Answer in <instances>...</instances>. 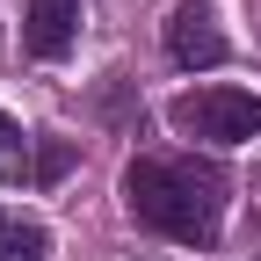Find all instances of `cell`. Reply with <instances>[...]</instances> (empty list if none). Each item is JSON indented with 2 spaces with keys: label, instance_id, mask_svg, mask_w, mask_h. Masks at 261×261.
<instances>
[{
  "label": "cell",
  "instance_id": "obj_5",
  "mask_svg": "<svg viewBox=\"0 0 261 261\" xmlns=\"http://www.w3.org/2000/svg\"><path fill=\"white\" fill-rule=\"evenodd\" d=\"M44 254H51V232H44V225H8L0 261H44Z\"/></svg>",
  "mask_w": 261,
  "mask_h": 261
},
{
  "label": "cell",
  "instance_id": "obj_8",
  "mask_svg": "<svg viewBox=\"0 0 261 261\" xmlns=\"http://www.w3.org/2000/svg\"><path fill=\"white\" fill-rule=\"evenodd\" d=\"M0 240H8V225H0Z\"/></svg>",
  "mask_w": 261,
  "mask_h": 261
},
{
  "label": "cell",
  "instance_id": "obj_3",
  "mask_svg": "<svg viewBox=\"0 0 261 261\" xmlns=\"http://www.w3.org/2000/svg\"><path fill=\"white\" fill-rule=\"evenodd\" d=\"M167 51H174V65H225V29L211 22V8L203 0H181V8L167 15Z\"/></svg>",
  "mask_w": 261,
  "mask_h": 261
},
{
  "label": "cell",
  "instance_id": "obj_7",
  "mask_svg": "<svg viewBox=\"0 0 261 261\" xmlns=\"http://www.w3.org/2000/svg\"><path fill=\"white\" fill-rule=\"evenodd\" d=\"M8 138H15V130H8V116H0V145H8Z\"/></svg>",
  "mask_w": 261,
  "mask_h": 261
},
{
  "label": "cell",
  "instance_id": "obj_4",
  "mask_svg": "<svg viewBox=\"0 0 261 261\" xmlns=\"http://www.w3.org/2000/svg\"><path fill=\"white\" fill-rule=\"evenodd\" d=\"M73 37H80V0H29V8H22L29 58H65Z\"/></svg>",
  "mask_w": 261,
  "mask_h": 261
},
{
  "label": "cell",
  "instance_id": "obj_1",
  "mask_svg": "<svg viewBox=\"0 0 261 261\" xmlns=\"http://www.w3.org/2000/svg\"><path fill=\"white\" fill-rule=\"evenodd\" d=\"M123 203L138 225L167 232L181 247H211L225 218V174L203 160H130L123 167Z\"/></svg>",
  "mask_w": 261,
  "mask_h": 261
},
{
  "label": "cell",
  "instance_id": "obj_6",
  "mask_svg": "<svg viewBox=\"0 0 261 261\" xmlns=\"http://www.w3.org/2000/svg\"><path fill=\"white\" fill-rule=\"evenodd\" d=\"M65 160H73L65 145H44V152H37V181H58V174H65Z\"/></svg>",
  "mask_w": 261,
  "mask_h": 261
},
{
  "label": "cell",
  "instance_id": "obj_2",
  "mask_svg": "<svg viewBox=\"0 0 261 261\" xmlns=\"http://www.w3.org/2000/svg\"><path fill=\"white\" fill-rule=\"evenodd\" d=\"M167 123L181 138H203V145H247L261 138V94L247 87H189L167 102Z\"/></svg>",
  "mask_w": 261,
  "mask_h": 261
}]
</instances>
